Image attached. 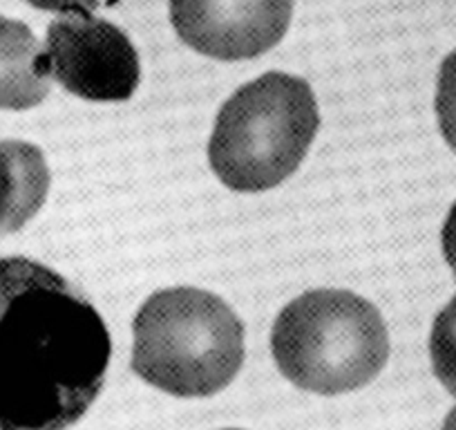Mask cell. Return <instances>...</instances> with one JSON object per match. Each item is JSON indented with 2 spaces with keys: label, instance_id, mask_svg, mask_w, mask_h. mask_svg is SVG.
<instances>
[{
  "label": "cell",
  "instance_id": "obj_1",
  "mask_svg": "<svg viewBox=\"0 0 456 430\" xmlns=\"http://www.w3.org/2000/svg\"><path fill=\"white\" fill-rule=\"evenodd\" d=\"M112 341L68 278L0 258V430H65L103 388Z\"/></svg>",
  "mask_w": 456,
  "mask_h": 430
},
{
  "label": "cell",
  "instance_id": "obj_2",
  "mask_svg": "<svg viewBox=\"0 0 456 430\" xmlns=\"http://www.w3.org/2000/svg\"><path fill=\"white\" fill-rule=\"evenodd\" d=\"M133 332V372L175 397L222 393L244 363L242 320L204 289L152 294L134 316Z\"/></svg>",
  "mask_w": 456,
  "mask_h": 430
},
{
  "label": "cell",
  "instance_id": "obj_3",
  "mask_svg": "<svg viewBox=\"0 0 456 430\" xmlns=\"http://www.w3.org/2000/svg\"><path fill=\"white\" fill-rule=\"evenodd\" d=\"M284 379L306 393H354L380 375L389 335L380 311L347 289H314L289 302L271 332Z\"/></svg>",
  "mask_w": 456,
  "mask_h": 430
},
{
  "label": "cell",
  "instance_id": "obj_4",
  "mask_svg": "<svg viewBox=\"0 0 456 430\" xmlns=\"http://www.w3.org/2000/svg\"><path fill=\"white\" fill-rule=\"evenodd\" d=\"M318 126V103L309 83L266 72L222 105L208 144L210 169L233 191H269L296 173Z\"/></svg>",
  "mask_w": 456,
  "mask_h": 430
},
{
  "label": "cell",
  "instance_id": "obj_5",
  "mask_svg": "<svg viewBox=\"0 0 456 430\" xmlns=\"http://www.w3.org/2000/svg\"><path fill=\"white\" fill-rule=\"evenodd\" d=\"M38 68L86 101H126L142 79L128 34L90 12H68L52 21Z\"/></svg>",
  "mask_w": 456,
  "mask_h": 430
},
{
  "label": "cell",
  "instance_id": "obj_6",
  "mask_svg": "<svg viewBox=\"0 0 456 430\" xmlns=\"http://www.w3.org/2000/svg\"><path fill=\"white\" fill-rule=\"evenodd\" d=\"M293 0H170L177 37L200 54L244 61L265 54L287 34Z\"/></svg>",
  "mask_w": 456,
  "mask_h": 430
},
{
  "label": "cell",
  "instance_id": "obj_7",
  "mask_svg": "<svg viewBox=\"0 0 456 430\" xmlns=\"http://www.w3.org/2000/svg\"><path fill=\"white\" fill-rule=\"evenodd\" d=\"M50 169L41 148L7 139L0 142V238L23 229L45 204Z\"/></svg>",
  "mask_w": 456,
  "mask_h": 430
},
{
  "label": "cell",
  "instance_id": "obj_8",
  "mask_svg": "<svg viewBox=\"0 0 456 430\" xmlns=\"http://www.w3.org/2000/svg\"><path fill=\"white\" fill-rule=\"evenodd\" d=\"M41 45L25 23L0 16V111H29L50 92L38 68Z\"/></svg>",
  "mask_w": 456,
  "mask_h": 430
},
{
  "label": "cell",
  "instance_id": "obj_9",
  "mask_svg": "<svg viewBox=\"0 0 456 430\" xmlns=\"http://www.w3.org/2000/svg\"><path fill=\"white\" fill-rule=\"evenodd\" d=\"M429 357L436 379L452 397H456V294L434 318Z\"/></svg>",
  "mask_w": 456,
  "mask_h": 430
},
{
  "label": "cell",
  "instance_id": "obj_10",
  "mask_svg": "<svg viewBox=\"0 0 456 430\" xmlns=\"http://www.w3.org/2000/svg\"><path fill=\"white\" fill-rule=\"evenodd\" d=\"M434 108L443 137L456 151V50L445 56L438 70Z\"/></svg>",
  "mask_w": 456,
  "mask_h": 430
},
{
  "label": "cell",
  "instance_id": "obj_11",
  "mask_svg": "<svg viewBox=\"0 0 456 430\" xmlns=\"http://www.w3.org/2000/svg\"><path fill=\"white\" fill-rule=\"evenodd\" d=\"M28 5L37 7L43 12H59V14H68V12H94L101 5V0H25Z\"/></svg>",
  "mask_w": 456,
  "mask_h": 430
},
{
  "label": "cell",
  "instance_id": "obj_12",
  "mask_svg": "<svg viewBox=\"0 0 456 430\" xmlns=\"http://www.w3.org/2000/svg\"><path fill=\"white\" fill-rule=\"evenodd\" d=\"M441 244H443V256H445L447 265H450L452 274L456 278V202L452 204L450 213L445 218V225L441 231Z\"/></svg>",
  "mask_w": 456,
  "mask_h": 430
},
{
  "label": "cell",
  "instance_id": "obj_13",
  "mask_svg": "<svg viewBox=\"0 0 456 430\" xmlns=\"http://www.w3.org/2000/svg\"><path fill=\"white\" fill-rule=\"evenodd\" d=\"M443 430H456V406L452 408L450 415L445 417V424H443Z\"/></svg>",
  "mask_w": 456,
  "mask_h": 430
},
{
  "label": "cell",
  "instance_id": "obj_14",
  "mask_svg": "<svg viewBox=\"0 0 456 430\" xmlns=\"http://www.w3.org/2000/svg\"><path fill=\"white\" fill-rule=\"evenodd\" d=\"M228 430H240V428H228Z\"/></svg>",
  "mask_w": 456,
  "mask_h": 430
}]
</instances>
